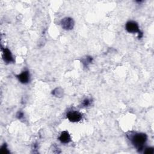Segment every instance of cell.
<instances>
[{
  "label": "cell",
  "instance_id": "6da1fadb",
  "mask_svg": "<svg viewBox=\"0 0 154 154\" xmlns=\"http://www.w3.org/2000/svg\"><path fill=\"white\" fill-rule=\"evenodd\" d=\"M126 136L129 140H131L134 146L136 148L138 152H141L144 147L146 144L147 136L146 134L142 132H129L126 134Z\"/></svg>",
  "mask_w": 154,
  "mask_h": 154
},
{
  "label": "cell",
  "instance_id": "7a4b0ae2",
  "mask_svg": "<svg viewBox=\"0 0 154 154\" xmlns=\"http://www.w3.org/2000/svg\"><path fill=\"white\" fill-rule=\"evenodd\" d=\"M126 30L129 33H138V38L140 39L143 36V33L140 30V28L137 22L134 20H129L126 22L125 25Z\"/></svg>",
  "mask_w": 154,
  "mask_h": 154
},
{
  "label": "cell",
  "instance_id": "3957f363",
  "mask_svg": "<svg viewBox=\"0 0 154 154\" xmlns=\"http://www.w3.org/2000/svg\"><path fill=\"white\" fill-rule=\"evenodd\" d=\"M66 117L71 122H78L82 120V115L77 111H69L66 114Z\"/></svg>",
  "mask_w": 154,
  "mask_h": 154
},
{
  "label": "cell",
  "instance_id": "277c9868",
  "mask_svg": "<svg viewBox=\"0 0 154 154\" xmlns=\"http://www.w3.org/2000/svg\"><path fill=\"white\" fill-rule=\"evenodd\" d=\"M61 25L65 30H71L73 28L75 22L73 19L70 17H66L61 20Z\"/></svg>",
  "mask_w": 154,
  "mask_h": 154
},
{
  "label": "cell",
  "instance_id": "5b68a950",
  "mask_svg": "<svg viewBox=\"0 0 154 154\" xmlns=\"http://www.w3.org/2000/svg\"><path fill=\"white\" fill-rule=\"evenodd\" d=\"M2 51L3 60L6 63H14L15 61L12 55V54L8 48L2 47Z\"/></svg>",
  "mask_w": 154,
  "mask_h": 154
},
{
  "label": "cell",
  "instance_id": "8992f818",
  "mask_svg": "<svg viewBox=\"0 0 154 154\" xmlns=\"http://www.w3.org/2000/svg\"><path fill=\"white\" fill-rule=\"evenodd\" d=\"M17 78L20 82L23 84H28L29 81V73L28 70H24L20 74L16 75Z\"/></svg>",
  "mask_w": 154,
  "mask_h": 154
},
{
  "label": "cell",
  "instance_id": "52a82bcc",
  "mask_svg": "<svg viewBox=\"0 0 154 154\" xmlns=\"http://www.w3.org/2000/svg\"><path fill=\"white\" fill-rule=\"evenodd\" d=\"M58 139L62 143L64 144H67L71 141L70 135L67 131H64L61 132L60 137H58Z\"/></svg>",
  "mask_w": 154,
  "mask_h": 154
},
{
  "label": "cell",
  "instance_id": "ba28073f",
  "mask_svg": "<svg viewBox=\"0 0 154 154\" xmlns=\"http://www.w3.org/2000/svg\"><path fill=\"white\" fill-rule=\"evenodd\" d=\"M52 94L57 97H61L63 96V90L61 87H57L52 90Z\"/></svg>",
  "mask_w": 154,
  "mask_h": 154
},
{
  "label": "cell",
  "instance_id": "9c48e42d",
  "mask_svg": "<svg viewBox=\"0 0 154 154\" xmlns=\"http://www.w3.org/2000/svg\"><path fill=\"white\" fill-rule=\"evenodd\" d=\"M92 61H93V58L91 56H88V55L85 56L84 57L82 58V60H81V62L85 67H87L90 63H91Z\"/></svg>",
  "mask_w": 154,
  "mask_h": 154
},
{
  "label": "cell",
  "instance_id": "30bf717a",
  "mask_svg": "<svg viewBox=\"0 0 154 154\" xmlns=\"http://www.w3.org/2000/svg\"><path fill=\"white\" fill-rule=\"evenodd\" d=\"M91 103V100L89 98H85L82 100L81 105L82 107H87L90 106Z\"/></svg>",
  "mask_w": 154,
  "mask_h": 154
},
{
  "label": "cell",
  "instance_id": "8fae6325",
  "mask_svg": "<svg viewBox=\"0 0 154 154\" xmlns=\"http://www.w3.org/2000/svg\"><path fill=\"white\" fill-rule=\"evenodd\" d=\"M1 153L2 154H7L10 153V151L8 150V148H7V146L5 143L3 144L2 146L1 147Z\"/></svg>",
  "mask_w": 154,
  "mask_h": 154
},
{
  "label": "cell",
  "instance_id": "7c38bea8",
  "mask_svg": "<svg viewBox=\"0 0 154 154\" xmlns=\"http://www.w3.org/2000/svg\"><path fill=\"white\" fill-rule=\"evenodd\" d=\"M144 153L146 154H153L154 153V149L153 147H146L144 150Z\"/></svg>",
  "mask_w": 154,
  "mask_h": 154
},
{
  "label": "cell",
  "instance_id": "4fadbf2b",
  "mask_svg": "<svg viewBox=\"0 0 154 154\" xmlns=\"http://www.w3.org/2000/svg\"><path fill=\"white\" fill-rule=\"evenodd\" d=\"M23 117H24V113H23V111H19L17 112V114H16V117H17L18 119L21 120V119H22L23 118Z\"/></svg>",
  "mask_w": 154,
  "mask_h": 154
}]
</instances>
